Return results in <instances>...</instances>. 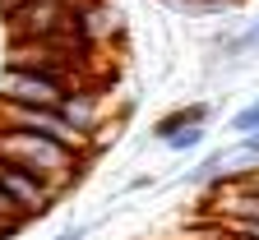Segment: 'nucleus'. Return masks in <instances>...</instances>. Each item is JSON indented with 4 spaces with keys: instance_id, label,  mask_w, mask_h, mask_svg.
<instances>
[{
    "instance_id": "4468645a",
    "label": "nucleus",
    "mask_w": 259,
    "mask_h": 240,
    "mask_svg": "<svg viewBox=\"0 0 259 240\" xmlns=\"http://www.w3.org/2000/svg\"><path fill=\"white\" fill-rule=\"evenodd\" d=\"M241 148H245V153H254V157H259V129H254V134H245V139H241Z\"/></svg>"
},
{
    "instance_id": "0eeeda50",
    "label": "nucleus",
    "mask_w": 259,
    "mask_h": 240,
    "mask_svg": "<svg viewBox=\"0 0 259 240\" xmlns=\"http://www.w3.org/2000/svg\"><path fill=\"white\" fill-rule=\"evenodd\" d=\"M190 125H208V102H194V107H181V111H171V116H162L148 134L157 143H167L171 134H181V129H190Z\"/></svg>"
},
{
    "instance_id": "7ed1b4c3",
    "label": "nucleus",
    "mask_w": 259,
    "mask_h": 240,
    "mask_svg": "<svg viewBox=\"0 0 259 240\" xmlns=\"http://www.w3.org/2000/svg\"><path fill=\"white\" fill-rule=\"evenodd\" d=\"M65 97H70V83L56 79V74L14 70V65H5V74H0V102H14V107H47V111H60Z\"/></svg>"
},
{
    "instance_id": "39448f33",
    "label": "nucleus",
    "mask_w": 259,
    "mask_h": 240,
    "mask_svg": "<svg viewBox=\"0 0 259 240\" xmlns=\"http://www.w3.org/2000/svg\"><path fill=\"white\" fill-rule=\"evenodd\" d=\"M125 23H120V10L111 5V0H83L79 5V19H74V32H79V42L93 46V42H107L116 37Z\"/></svg>"
},
{
    "instance_id": "20e7f679",
    "label": "nucleus",
    "mask_w": 259,
    "mask_h": 240,
    "mask_svg": "<svg viewBox=\"0 0 259 240\" xmlns=\"http://www.w3.org/2000/svg\"><path fill=\"white\" fill-rule=\"evenodd\" d=\"M0 185H5V194L19 203V213L32 222V217H47L56 203H60V189L47 185L42 176H32V171H19L10 162H0Z\"/></svg>"
},
{
    "instance_id": "9b49d317",
    "label": "nucleus",
    "mask_w": 259,
    "mask_h": 240,
    "mask_svg": "<svg viewBox=\"0 0 259 240\" xmlns=\"http://www.w3.org/2000/svg\"><path fill=\"white\" fill-rule=\"evenodd\" d=\"M222 51H227V56H250V51H259V19H254V23L241 32V37H232Z\"/></svg>"
},
{
    "instance_id": "9d476101",
    "label": "nucleus",
    "mask_w": 259,
    "mask_h": 240,
    "mask_svg": "<svg viewBox=\"0 0 259 240\" xmlns=\"http://www.w3.org/2000/svg\"><path fill=\"white\" fill-rule=\"evenodd\" d=\"M204 139H208V129H204V125H190V129L171 134V139H167V148H171V153H194Z\"/></svg>"
},
{
    "instance_id": "1a4fd4ad",
    "label": "nucleus",
    "mask_w": 259,
    "mask_h": 240,
    "mask_svg": "<svg viewBox=\"0 0 259 240\" xmlns=\"http://www.w3.org/2000/svg\"><path fill=\"white\" fill-rule=\"evenodd\" d=\"M227 129H232L236 139H245V134H254V129H259V97H254V102H245V107H241V111H236L232 120H227Z\"/></svg>"
},
{
    "instance_id": "f03ea898",
    "label": "nucleus",
    "mask_w": 259,
    "mask_h": 240,
    "mask_svg": "<svg viewBox=\"0 0 259 240\" xmlns=\"http://www.w3.org/2000/svg\"><path fill=\"white\" fill-rule=\"evenodd\" d=\"M83 0H23L19 10H10V32L14 37H60L74 32Z\"/></svg>"
},
{
    "instance_id": "ddd939ff",
    "label": "nucleus",
    "mask_w": 259,
    "mask_h": 240,
    "mask_svg": "<svg viewBox=\"0 0 259 240\" xmlns=\"http://www.w3.org/2000/svg\"><path fill=\"white\" fill-rule=\"evenodd\" d=\"M88 231H93V226H88V222H83V226H70V231H60V235H56V240H83V235H88Z\"/></svg>"
},
{
    "instance_id": "6e6552de",
    "label": "nucleus",
    "mask_w": 259,
    "mask_h": 240,
    "mask_svg": "<svg viewBox=\"0 0 259 240\" xmlns=\"http://www.w3.org/2000/svg\"><path fill=\"white\" fill-rule=\"evenodd\" d=\"M213 180H222V153H208L194 171H185V185H213Z\"/></svg>"
},
{
    "instance_id": "f257e3e1",
    "label": "nucleus",
    "mask_w": 259,
    "mask_h": 240,
    "mask_svg": "<svg viewBox=\"0 0 259 240\" xmlns=\"http://www.w3.org/2000/svg\"><path fill=\"white\" fill-rule=\"evenodd\" d=\"M0 162L42 176L60 194L70 189V185H79L83 171H88V157L70 153L65 143H56L51 134H32V129H0Z\"/></svg>"
},
{
    "instance_id": "f8f14e48",
    "label": "nucleus",
    "mask_w": 259,
    "mask_h": 240,
    "mask_svg": "<svg viewBox=\"0 0 259 240\" xmlns=\"http://www.w3.org/2000/svg\"><path fill=\"white\" fill-rule=\"evenodd\" d=\"M0 217H10V222H28V217L19 213V203H14V199L5 194V185H0Z\"/></svg>"
},
{
    "instance_id": "423d86ee",
    "label": "nucleus",
    "mask_w": 259,
    "mask_h": 240,
    "mask_svg": "<svg viewBox=\"0 0 259 240\" xmlns=\"http://www.w3.org/2000/svg\"><path fill=\"white\" fill-rule=\"evenodd\" d=\"M60 116H65V125L70 129H79V134H88L93 139V129H97V116H102V107H97V92L93 88H70V97L60 102Z\"/></svg>"
}]
</instances>
